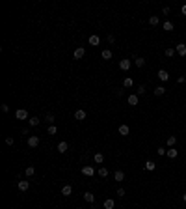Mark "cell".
<instances>
[{"instance_id": "6da1fadb", "label": "cell", "mask_w": 186, "mask_h": 209, "mask_svg": "<svg viewBox=\"0 0 186 209\" xmlns=\"http://www.w3.org/2000/svg\"><path fill=\"white\" fill-rule=\"evenodd\" d=\"M73 56H74V60H82L84 56H86V49H84V47H78V49L73 52Z\"/></svg>"}, {"instance_id": "7a4b0ae2", "label": "cell", "mask_w": 186, "mask_h": 209, "mask_svg": "<svg viewBox=\"0 0 186 209\" xmlns=\"http://www.w3.org/2000/svg\"><path fill=\"white\" fill-rule=\"evenodd\" d=\"M82 174L88 176V177H91V176H95V168L89 166V164H86V166H82Z\"/></svg>"}, {"instance_id": "3957f363", "label": "cell", "mask_w": 186, "mask_h": 209, "mask_svg": "<svg viewBox=\"0 0 186 209\" xmlns=\"http://www.w3.org/2000/svg\"><path fill=\"white\" fill-rule=\"evenodd\" d=\"M15 118H17V120H30L28 118V112L24 110V108H19L17 112H15Z\"/></svg>"}, {"instance_id": "277c9868", "label": "cell", "mask_w": 186, "mask_h": 209, "mask_svg": "<svg viewBox=\"0 0 186 209\" xmlns=\"http://www.w3.org/2000/svg\"><path fill=\"white\" fill-rule=\"evenodd\" d=\"M119 69H121V71H128L130 69V58H123L121 62H119Z\"/></svg>"}, {"instance_id": "5b68a950", "label": "cell", "mask_w": 186, "mask_h": 209, "mask_svg": "<svg viewBox=\"0 0 186 209\" xmlns=\"http://www.w3.org/2000/svg\"><path fill=\"white\" fill-rule=\"evenodd\" d=\"M138 101H140V97H138L136 94H130L128 97H127V103H128L130 106H136V105H138Z\"/></svg>"}, {"instance_id": "8992f818", "label": "cell", "mask_w": 186, "mask_h": 209, "mask_svg": "<svg viewBox=\"0 0 186 209\" xmlns=\"http://www.w3.org/2000/svg\"><path fill=\"white\" fill-rule=\"evenodd\" d=\"M28 146L30 147H37L39 146V136H36V135L28 136Z\"/></svg>"}, {"instance_id": "52a82bcc", "label": "cell", "mask_w": 186, "mask_h": 209, "mask_svg": "<svg viewBox=\"0 0 186 209\" xmlns=\"http://www.w3.org/2000/svg\"><path fill=\"white\" fill-rule=\"evenodd\" d=\"M28 188H30V181H28V179H21V181H19V191L26 192Z\"/></svg>"}, {"instance_id": "ba28073f", "label": "cell", "mask_w": 186, "mask_h": 209, "mask_svg": "<svg viewBox=\"0 0 186 209\" xmlns=\"http://www.w3.org/2000/svg\"><path fill=\"white\" fill-rule=\"evenodd\" d=\"M175 52H177L179 56H186V45L184 43H179L177 47H175Z\"/></svg>"}, {"instance_id": "9c48e42d", "label": "cell", "mask_w": 186, "mask_h": 209, "mask_svg": "<svg viewBox=\"0 0 186 209\" xmlns=\"http://www.w3.org/2000/svg\"><path fill=\"white\" fill-rule=\"evenodd\" d=\"M117 132H119L121 136H128V132H130V127H128V125H119Z\"/></svg>"}, {"instance_id": "30bf717a", "label": "cell", "mask_w": 186, "mask_h": 209, "mask_svg": "<svg viewBox=\"0 0 186 209\" xmlns=\"http://www.w3.org/2000/svg\"><path fill=\"white\" fill-rule=\"evenodd\" d=\"M88 43L91 45V47H97V45L100 43V38L99 35H89V39H88Z\"/></svg>"}, {"instance_id": "8fae6325", "label": "cell", "mask_w": 186, "mask_h": 209, "mask_svg": "<svg viewBox=\"0 0 186 209\" xmlns=\"http://www.w3.org/2000/svg\"><path fill=\"white\" fill-rule=\"evenodd\" d=\"M158 79L162 80V82H166V80H169V73H168L166 69H160V71H158Z\"/></svg>"}, {"instance_id": "7c38bea8", "label": "cell", "mask_w": 186, "mask_h": 209, "mask_svg": "<svg viewBox=\"0 0 186 209\" xmlns=\"http://www.w3.org/2000/svg\"><path fill=\"white\" fill-rule=\"evenodd\" d=\"M56 149H58V153H65V151L69 149V144H67V142H60Z\"/></svg>"}, {"instance_id": "4fadbf2b", "label": "cell", "mask_w": 186, "mask_h": 209, "mask_svg": "<svg viewBox=\"0 0 186 209\" xmlns=\"http://www.w3.org/2000/svg\"><path fill=\"white\" fill-rule=\"evenodd\" d=\"M74 120H78V121L86 120V110H77L74 112Z\"/></svg>"}, {"instance_id": "5bb4252c", "label": "cell", "mask_w": 186, "mask_h": 209, "mask_svg": "<svg viewBox=\"0 0 186 209\" xmlns=\"http://www.w3.org/2000/svg\"><path fill=\"white\" fill-rule=\"evenodd\" d=\"M166 155L169 157V159H177V155H179V151L175 149V147H169L168 151H166Z\"/></svg>"}, {"instance_id": "9a60e30c", "label": "cell", "mask_w": 186, "mask_h": 209, "mask_svg": "<svg viewBox=\"0 0 186 209\" xmlns=\"http://www.w3.org/2000/svg\"><path fill=\"white\" fill-rule=\"evenodd\" d=\"M102 207H104V209H114V207H115V202L112 200V198H108V200H104Z\"/></svg>"}, {"instance_id": "2e32d148", "label": "cell", "mask_w": 186, "mask_h": 209, "mask_svg": "<svg viewBox=\"0 0 186 209\" xmlns=\"http://www.w3.org/2000/svg\"><path fill=\"white\" fill-rule=\"evenodd\" d=\"M114 179H115V181H123V179H125V172H123V170H115Z\"/></svg>"}, {"instance_id": "e0dca14e", "label": "cell", "mask_w": 186, "mask_h": 209, "mask_svg": "<svg viewBox=\"0 0 186 209\" xmlns=\"http://www.w3.org/2000/svg\"><path fill=\"white\" fill-rule=\"evenodd\" d=\"M71 192H73V187L71 185H63L62 187V194L63 196H71Z\"/></svg>"}, {"instance_id": "ac0fdd59", "label": "cell", "mask_w": 186, "mask_h": 209, "mask_svg": "<svg viewBox=\"0 0 186 209\" xmlns=\"http://www.w3.org/2000/svg\"><path fill=\"white\" fill-rule=\"evenodd\" d=\"M100 58H102V60H110V58H112V50H110V49H104L102 52H100Z\"/></svg>"}, {"instance_id": "d6986e66", "label": "cell", "mask_w": 186, "mask_h": 209, "mask_svg": "<svg viewBox=\"0 0 186 209\" xmlns=\"http://www.w3.org/2000/svg\"><path fill=\"white\" fill-rule=\"evenodd\" d=\"M82 196H84V200H86L88 203H93V202H95V196L91 194V192H84Z\"/></svg>"}, {"instance_id": "ffe728a7", "label": "cell", "mask_w": 186, "mask_h": 209, "mask_svg": "<svg viewBox=\"0 0 186 209\" xmlns=\"http://www.w3.org/2000/svg\"><path fill=\"white\" fill-rule=\"evenodd\" d=\"M158 23H160L158 15H151V17H149V24H151V26H157Z\"/></svg>"}, {"instance_id": "44dd1931", "label": "cell", "mask_w": 186, "mask_h": 209, "mask_svg": "<svg viewBox=\"0 0 186 209\" xmlns=\"http://www.w3.org/2000/svg\"><path fill=\"white\" fill-rule=\"evenodd\" d=\"M166 144H168L169 147H173L175 144H177V136H175V135H171V136H168V142H166Z\"/></svg>"}, {"instance_id": "7402d4cb", "label": "cell", "mask_w": 186, "mask_h": 209, "mask_svg": "<svg viewBox=\"0 0 186 209\" xmlns=\"http://www.w3.org/2000/svg\"><path fill=\"white\" fill-rule=\"evenodd\" d=\"M97 174H99V177H108V168L100 166L99 170H97Z\"/></svg>"}, {"instance_id": "603a6c76", "label": "cell", "mask_w": 186, "mask_h": 209, "mask_svg": "<svg viewBox=\"0 0 186 209\" xmlns=\"http://www.w3.org/2000/svg\"><path fill=\"white\" fill-rule=\"evenodd\" d=\"M28 123L32 125V127H37L39 123H41V120H39V118H36V116H32V118L28 120Z\"/></svg>"}, {"instance_id": "cb8c5ba5", "label": "cell", "mask_w": 186, "mask_h": 209, "mask_svg": "<svg viewBox=\"0 0 186 209\" xmlns=\"http://www.w3.org/2000/svg\"><path fill=\"white\" fill-rule=\"evenodd\" d=\"M164 94H166L164 86H157V88H154V95H157V97H160V95H164Z\"/></svg>"}, {"instance_id": "d4e9b609", "label": "cell", "mask_w": 186, "mask_h": 209, "mask_svg": "<svg viewBox=\"0 0 186 209\" xmlns=\"http://www.w3.org/2000/svg\"><path fill=\"white\" fill-rule=\"evenodd\" d=\"M93 161L97 162V164H102V162H104V155H102V153H95V157H93Z\"/></svg>"}, {"instance_id": "484cf974", "label": "cell", "mask_w": 186, "mask_h": 209, "mask_svg": "<svg viewBox=\"0 0 186 209\" xmlns=\"http://www.w3.org/2000/svg\"><path fill=\"white\" fill-rule=\"evenodd\" d=\"M24 174H26V177H32L34 174H36V168H34V166H26V170H24Z\"/></svg>"}, {"instance_id": "4316f807", "label": "cell", "mask_w": 186, "mask_h": 209, "mask_svg": "<svg viewBox=\"0 0 186 209\" xmlns=\"http://www.w3.org/2000/svg\"><path fill=\"white\" fill-rule=\"evenodd\" d=\"M162 28L166 30V32H171V30H173V23H171V21H166V23L162 24Z\"/></svg>"}, {"instance_id": "83f0119b", "label": "cell", "mask_w": 186, "mask_h": 209, "mask_svg": "<svg viewBox=\"0 0 186 209\" xmlns=\"http://www.w3.org/2000/svg\"><path fill=\"white\" fill-rule=\"evenodd\" d=\"M123 86H125V88H132V86H134V80L130 79V77H127V79L123 80Z\"/></svg>"}, {"instance_id": "f1b7e54d", "label": "cell", "mask_w": 186, "mask_h": 209, "mask_svg": "<svg viewBox=\"0 0 186 209\" xmlns=\"http://www.w3.org/2000/svg\"><path fill=\"white\" fill-rule=\"evenodd\" d=\"M154 168H157V164H154V162H153V161H147V162H145V170H149V172H153V170H154Z\"/></svg>"}, {"instance_id": "f546056e", "label": "cell", "mask_w": 186, "mask_h": 209, "mask_svg": "<svg viewBox=\"0 0 186 209\" xmlns=\"http://www.w3.org/2000/svg\"><path fill=\"white\" fill-rule=\"evenodd\" d=\"M136 65H138V67H143V65H145V58L138 56V58H136Z\"/></svg>"}, {"instance_id": "4dcf8cb0", "label": "cell", "mask_w": 186, "mask_h": 209, "mask_svg": "<svg viewBox=\"0 0 186 209\" xmlns=\"http://www.w3.org/2000/svg\"><path fill=\"white\" fill-rule=\"evenodd\" d=\"M166 56H168V58H173L175 56V49H166V52H164Z\"/></svg>"}, {"instance_id": "1f68e13d", "label": "cell", "mask_w": 186, "mask_h": 209, "mask_svg": "<svg viewBox=\"0 0 186 209\" xmlns=\"http://www.w3.org/2000/svg\"><path fill=\"white\" fill-rule=\"evenodd\" d=\"M136 95H138V97H140V95H145V86H143V84H142V86H138Z\"/></svg>"}, {"instance_id": "d6a6232c", "label": "cell", "mask_w": 186, "mask_h": 209, "mask_svg": "<svg viewBox=\"0 0 186 209\" xmlns=\"http://www.w3.org/2000/svg\"><path fill=\"white\" fill-rule=\"evenodd\" d=\"M45 120H47V121H48L50 125H54V121H56V118H54L52 114H47V118H45Z\"/></svg>"}, {"instance_id": "836d02e7", "label": "cell", "mask_w": 186, "mask_h": 209, "mask_svg": "<svg viewBox=\"0 0 186 209\" xmlns=\"http://www.w3.org/2000/svg\"><path fill=\"white\" fill-rule=\"evenodd\" d=\"M56 132H58V127L56 125H50L48 127V135H56Z\"/></svg>"}, {"instance_id": "e575fe53", "label": "cell", "mask_w": 186, "mask_h": 209, "mask_svg": "<svg viewBox=\"0 0 186 209\" xmlns=\"http://www.w3.org/2000/svg\"><path fill=\"white\" fill-rule=\"evenodd\" d=\"M115 194H117L119 198H123V196H125V188H117V191H115Z\"/></svg>"}, {"instance_id": "d590c367", "label": "cell", "mask_w": 186, "mask_h": 209, "mask_svg": "<svg viewBox=\"0 0 186 209\" xmlns=\"http://www.w3.org/2000/svg\"><path fill=\"white\" fill-rule=\"evenodd\" d=\"M166 151H168L166 147H158V149H157V153H158L160 157H162V155H166Z\"/></svg>"}, {"instance_id": "8d00e7d4", "label": "cell", "mask_w": 186, "mask_h": 209, "mask_svg": "<svg viewBox=\"0 0 186 209\" xmlns=\"http://www.w3.org/2000/svg\"><path fill=\"white\" fill-rule=\"evenodd\" d=\"M169 11H171V9H169V6H164V8H162V13H164V15H168Z\"/></svg>"}, {"instance_id": "74e56055", "label": "cell", "mask_w": 186, "mask_h": 209, "mask_svg": "<svg viewBox=\"0 0 186 209\" xmlns=\"http://www.w3.org/2000/svg\"><path fill=\"white\" fill-rule=\"evenodd\" d=\"M13 142H15V140L11 138V136H8V138H6V144H8V146H13Z\"/></svg>"}, {"instance_id": "f35d334b", "label": "cell", "mask_w": 186, "mask_h": 209, "mask_svg": "<svg viewBox=\"0 0 186 209\" xmlns=\"http://www.w3.org/2000/svg\"><path fill=\"white\" fill-rule=\"evenodd\" d=\"M106 39H108V43H114V41H115V38H114V35H112V34H110V35H108V38H106Z\"/></svg>"}, {"instance_id": "ab89813d", "label": "cell", "mask_w": 186, "mask_h": 209, "mask_svg": "<svg viewBox=\"0 0 186 209\" xmlns=\"http://www.w3.org/2000/svg\"><path fill=\"white\" fill-rule=\"evenodd\" d=\"M180 11H182V15H186V4H184L182 8H180Z\"/></svg>"}, {"instance_id": "60d3db41", "label": "cell", "mask_w": 186, "mask_h": 209, "mask_svg": "<svg viewBox=\"0 0 186 209\" xmlns=\"http://www.w3.org/2000/svg\"><path fill=\"white\" fill-rule=\"evenodd\" d=\"M182 202L186 203V192H184V194H182Z\"/></svg>"}, {"instance_id": "b9f144b4", "label": "cell", "mask_w": 186, "mask_h": 209, "mask_svg": "<svg viewBox=\"0 0 186 209\" xmlns=\"http://www.w3.org/2000/svg\"><path fill=\"white\" fill-rule=\"evenodd\" d=\"M78 209H80V207H78Z\"/></svg>"}]
</instances>
